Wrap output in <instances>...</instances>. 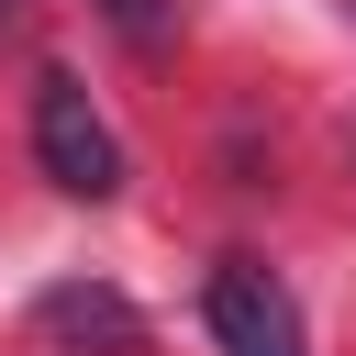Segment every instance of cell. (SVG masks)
<instances>
[{
    "instance_id": "obj_1",
    "label": "cell",
    "mask_w": 356,
    "mask_h": 356,
    "mask_svg": "<svg viewBox=\"0 0 356 356\" xmlns=\"http://www.w3.org/2000/svg\"><path fill=\"white\" fill-rule=\"evenodd\" d=\"M33 167H44L67 200H111V189H122V134L89 111V89H78L67 67L33 78Z\"/></svg>"
},
{
    "instance_id": "obj_2",
    "label": "cell",
    "mask_w": 356,
    "mask_h": 356,
    "mask_svg": "<svg viewBox=\"0 0 356 356\" xmlns=\"http://www.w3.org/2000/svg\"><path fill=\"white\" fill-rule=\"evenodd\" d=\"M200 323H211V345L222 356H312V334H300V300L256 267V256H222L211 267V289H200Z\"/></svg>"
},
{
    "instance_id": "obj_3",
    "label": "cell",
    "mask_w": 356,
    "mask_h": 356,
    "mask_svg": "<svg viewBox=\"0 0 356 356\" xmlns=\"http://www.w3.org/2000/svg\"><path fill=\"white\" fill-rule=\"evenodd\" d=\"M33 334H44V345H100V356H145V312H134L122 289H100V278H67V289H44V300H33Z\"/></svg>"
},
{
    "instance_id": "obj_4",
    "label": "cell",
    "mask_w": 356,
    "mask_h": 356,
    "mask_svg": "<svg viewBox=\"0 0 356 356\" xmlns=\"http://www.w3.org/2000/svg\"><path fill=\"white\" fill-rule=\"evenodd\" d=\"M100 11H111L122 44H156V33H167V0H100Z\"/></svg>"
},
{
    "instance_id": "obj_5",
    "label": "cell",
    "mask_w": 356,
    "mask_h": 356,
    "mask_svg": "<svg viewBox=\"0 0 356 356\" xmlns=\"http://www.w3.org/2000/svg\"><path fill=\"white\" fill-rule=\"evenodd\" d=\"M11 22H22V0H0V33H11Z\"/></svg>"
}]
</instances>
